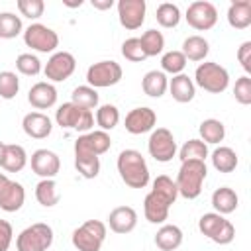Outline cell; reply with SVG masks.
Segmentation results:
<instances>
[{
	"mask_svg": "<svg viewBox=\"0 0 251 251\" xmlns=\"http://www.w3.org/2000/svg\"><path fill=\"white\" fill-rule=\"evenodd\" d=\"M120 178L129 188H145L149 184V167L145 157L135 149H124L116 161Z\"/></svg>",
	"mask_w": 251,
	"mask_h": 251,
	"instance_id": "6da1fadb",
	"label": "cell"
},
{
	"mask_svg": "<svg viewBox=\"0 0 251 251\" xmlns=\"http://www.w3.org/2000/svg\"><path fill=\"white\" fill-rule=\"evenodd\" d=\"M208 175V167L204 161H182L178 175H176V190L182 198L186 200H194L200 196L202 192V184L206 180Z\"/></svg>",
	"mask_w": 251,
	"mask_h": 251,
	"instance_id": "7a4b0ae2",
	"label": "cell"
},
{
	"mask_svg": "<svg viewBox=\"0 0 251 251\" xmlns=\"http://www.w3.org/2000/svg\"><path fill=\"white\" fill-rule=\"evenodd\" d=\"M202 90L210 92V94H220L227 88L229 84V73L226 67H222L220 63L214 61H204L196 67L194 71V80Z\"/></svg>",
	"mask_w": 251,
	"mask_h": 251,
	"instance_id": "3957f363",
	"label": "cell"
},
{
	"mask_svg": "<svg viewBox=\"0 0 251 251\" xmlns=\"http://www.w3.org/2000/svg\"><path fill=\"white\" fill-rule=\"evenodd\" d=\"M51 245H53V229L43 222L27 226L16 237L18 251H47Z\"/></svg>",
	"mask_w": 251,
	"mask_h": 251,
	"instance_id": "277c9868",
	"label": "cell"
},
{
	"mask_svg": "<svg viewBox=\"0 0 251 251\" xmlns=\"http://www.w3.org/2000/svg\"><path fill=\"white\" fill-rule=\"evenodd\" d=\"M55 122H57V126H61L65 129L88 131L94 126V114H92V110H84L73 102H65L57 108Z\"/></svg>",
	"mask_w": 251,
	"mask_h": 251,
	"instance_id": "5b68a950",
	"label": "cell"
},
{
	"mask_svg": "<svg viewBox=\"0 0 251 251\" xmlns=\"http://www.w3.org/2000/svg\"><path fill=\"white\" fill-rule=\"evenodd\" d=\"M122 67L116 61H98L88 67L86 71V82L92 88H108L122 80Z\"/></svg>",
	"mask_w": 251,
	"mask_h": 251,
	"instance_id": "8992f818",
	"label": "cell"
},
{
	"mask_svg": "<svg viewBox=\"0 0 251 251\" xmlns=\"http://www.w3.org/2000/svg\"><path fill=\"white\" fill-rule=\"evenodd\" d=\"M24 43L37 53H53L59 47V35L43 24H31L24 29Z\"/></svg>",
	"mask_w": 251,
	"mask_h": 251,
	"instance_id": "52a82bcc",
	"label": "cell"
},
{
	"mask_svg": "<svg viewBox=\"0 0 251 251\" xmlns=\"http://www.w3.org/2000/svg\"><path fill=\"white\" fill-rule=\"evenodd\" d=\"M147 151L159 163L173 161V157H176V141H175V135L167 127L153 129L151 135H149V141H147Z\"/></svg>",
	"mask_w": 251,
	"mask_h": 251,
	"instance_id": "ba28073f",
	"label": "cell"
},
{
	"mask_svg": "<svg viewBox=\"0 0 251 251\" xmlns=\"http://www.w3.org/2000/svg\"><path fill=\"white\" fill-rule=\"evenodd\" d=\"M112 147V139L108 131L96 129L84 135H78L75 141V157H100Z\"/></svg>",
	"mask_w": 251,
	"mask_h": 251,
	"instance_id": "9c48e42d",
	"label": "cell"
},
{
	"mask_svg": "<svg viewBox=\"0 0 251 251\" xmlns=\"http://www.w3.org/2000/svg\"><path fill=\"white\" fill-rule=\"evenodd\" d=\"M184 18H186L188 25L194 27L196 31H208L218 22V10L208 0H196V2L188 4Z\"/></svg>",
	"mask_w": 251,
	"mask_h": 251,
	"instance_id": "30bf717a",
	"label": "cell"
},
{
	"mask_svg": "<svg viewBox=\"0 0 251 251\" xmlns=\"http://www.w3.org/2000/svg\"><path fill=\"white\" fill-rule=\"evenodd\" d=\"M76 69V59L73 53L69 51H55L47 65L43 67V73H45V78L51 80V82H63L67 80Z\"/></svg>",
	"mask_w": 251,
	"mask_h": 251,
	"instance_id": "8fae6325",
	"label": "cell"
},
{
	"mask_svg": "<svg viewBox=\"0 0 251 251\" xmlns=\"http://www.w3.org/2000/svg\"><path fill=\"white\" fill-rule=\"evenodd\" d=\"M118 18H120V24L133 31V29H139L145 22V12H147V4L145 0H120L118 4Z\"/></svg>",
	"mask_w": 251,
	"mask_h": 251,
	"instance_id": "7c38bea8",
	"label": "cell"
},
{
	"mask_svg": "<svg viewBox=\"0 0 251 251\" xmlns=\"http://www.w3.org/2000/svg\"><path fill=\"white\" fill-rule=\"evenodd\" d=\"M155 124H157V114H155V110H151L147 106L129 110L126 116V122H124L126 131L131 135H141V133L153 131Z\"/></svg>",
	"mask_w": 251,
	"mask_h": 251,
	"instance_id": "4fadbf2b",
	"label": "cell"
},
{
	"mask_svg": "<svg viewBox=\"0 0 251 251\" xmlns=\"http://www.w3.org/2000/svg\"><path fill=\"white\" fill-rule=\"evenodd\" d=\"M61 169V159L55 151L37 149L31 153V171L41 178H55Z\"/></svg>",
	"mask_w": 251,
	"mask_h": 251,
	"instance_id": "5bb4252c",
	"label": "cell"
},
{
	"mask_svg": "<svg viewBox=\"0 0 251 251\" xmlns=\"http://www.w3.org/2000/svg\"><path fill=\"white\" fill-rule=\"evenodd\" d=\"M108 226L114 233L126 235L135 229L137 226V212L131 206H118L108 216Z\"/></svg>",
	"mask_w": 251,
	"mask_h": 251,
	"instance_id": "9a60e30c",
	"label": "cell"
},
{
	"mask_svg": "<svg viewBox=\"0 0 251 251\" xmlns=\"http://www.w3.org/2000/svg\"><path fill=\"white\" fill-rule=\"evenodd\" d=\"M27 102L35 110H47L57 104V88L51 82H35L27 92Z\"/></svg>",
	"mask_w": 251,
	"mask_h": 251,
	"instance_id": "2e32d148",
	"label": "cell"
},
{
	"mask_svg": "<svg viewBox=\"0 0 251 251\" xmlns=\"http://www.w3.org/2000/svg\"><path fill=\"white\" fill-rule=\"evenodd\" d=\"M22 127H24V131H25L27 137H31V139H45L51 133L53 124H51V120L45 114H41V112H29V114L24 116Z\"/></svg>",
	"mask_w": 251,
	"mask_h": 251,
	"instance_id": "e0dca14e",
	"label": "cell"
},
{
	"mask_svg": "<svg viewBox=\"0 0 251 251\" xmlns=\"http://www.w3.org/2000/svg\"><path fill=\"white\" fill-rule=\"evenodd\" d=\"M25 202V190L20 182L8 180L4 190L0 192V210L4 212H18Z\"/></svg>",
	"mask_w": 251,
	"mask_h": 251,
	"instance_id": "ac0fdd59",
	"label": "cell"
},
{
	"mask_svg": "<svg viewBox=\"0 0 251 251\" xmlns=\"http://www.w3.org/2000/svg\"><path fill=\"white\" fill-rule=\"evenodd\" d=\"M169 90H171V96L180 102V104H186L194 98L196 94V84L192 82V78L184 73L180 75H175L171 80H169Z\"/></svg>",
	"mask_w": 251,
	"mask_h": 251,
	"instance_id": "d6986e66",
	"label": "cell"
},
{
	"mask_svg": "<svg viewBox=\"0 0 251 251\" xmlns=\"http://www.w3.org/2000/svg\"><path fill=\"white\" fill-rule=\"evenodd\" d=\"M25 165H27V153H25V149L22 145H18V143H6L0 167L6 173H20Z\"/></svg>",
	"mask_w": 251,
	"mask_h": 251,
	"instance_id": "ffe728a7",
	"label": "cell"
},
{
	"mask_svg": "<svg viewBox=\"0 0 251 251\" xmlns=\"http://www.w3.org/2000/svg\"><path fill=\"white\" fill-rule=\"evenodd\" d=\"M237 204H239V196L229 186H220L212 192V206H214L216 214H220V216L235 212Z\"/></svg>",
	"mask_w": 251,
	"mask_h": 251,
	"instance_id": "44dd1931",
	"label": "cell"
},
{
	"mask_svg": "<svg viewBox=\"0 0 251 251\" xmlns=\"http://www.w3.org/2000/svg\"><path fill=\"white\" fill-rule=\"evenodd\" d=\"M169 210L171 206L153 192H149L143 200V214L149 224H165V220L169 218Z\"/></svg>",
	"mask_w": 251,
	"mask_h": 251,
	"instance_id": "7402d4cb",
	"label": "cell"
},
{
	"mask_svg": "<svg viewBox=\"0 0 251 251\" xmlns=\"http://www.w3.org/2000/svg\"><path fill=\"white\" fill-rule=\"evenodd\" d=\"M182 243V229L175 224H165L155 233V245L161 251H175Z\"/></svg>",
	"mask_w": 251,
	"mask_h": 251,
	"instance_id": "603a6c76",
	"label": "cell"
},
{
	"mask_svg": "<svg viewBox=\"0 0 251 251\" xmlns=\"http://www.w3.org/2000/svg\"><path fill=\"white\" fill-rule=\"evenodd\" d=\"M227 24L235 29L251 25V0H235L227 8Z\"/></svg>",
	"mask_w": 251,
	"mask_h": 251,
	"instance_id": "cb8c5ba5",
	"label": "cell"
},
{
	"mask_svg": "<svg viewBox=\"0 0 251 251\" xmlns=\"http://www.w3.org/2000/svg\"><path fill=\"white\" fill-rule=\"evenodd\" d=\"M141 88L151 98H161L169 88V78L163 71H149L141 80Z\"/></svg>",
	"mask_w": 251,
	"mask_h": 251,
	"instance_id": "d4e9b609",
	"label": "cell"
},
{
	"mask_svg": "<svg viewBox=\"0 0 251 251\" xmlns=\"http://www.w3.org/2000/svg\"><path fill=\"white\" fill-rule=\"evenodd\" d=\"M208 51H210V43L202 35H188L182 41V49H180L186 61H204Z\"/></svg>",
	"mask_w": 251,
	"mask_h": 251,
	"instance_id": "484cf974",
	"label": "cell"
},
{
	"mask_svg": "<svg viewBox=\"0 0 251 251\" xmlns=\"http://www.w3.org/2000/svg\"><path fill=\"white\" fill-rule=\"evenodd\" d=\"M35 200L45 208H53L55 204H59L61 194H59L57 182L53 178H41L35 184Z\"/></svg>",
	"mask_w": 251,
	"mask_h": 251,
	"instance_id": "4316f807",
	"label": "cell"
},
{
	"mask_svg": "<svg viewBox=\"0 0 251 251\" xmlns=\"http://www.w3.org/2000/svg\"><path fill=\"white\" fill-rule=\"evenodd\" d=\"M71 241H73V245H75L78 251H100V247H102V243H104V241H102L98 235H94L84 224L78 226V227L73 231Z\"/></svg>",
	"mask_w": 251,
	"mask_h": 251,
	"instance_id": "83f0119b",
	"label": "cell"
},
{
	"mask_svg": "<svg viewBox=\"0 0 251 251\" xmlns=\"http://www.w3.org/2000/svg\"><path fill=\"white\" fill-rule=\"evenodd\" d=\"M210 159H212V165H214V169L218 173H231V171H235V167L239 163L237 153L231 147H218V149H214Z\"/></svg>",
	"mask_w": 251,
	"mask_h": 251,
	"instance_id": "f1b7e54d",
	"label": "cell"
},
{
	"mask_svg": "<svg viewBox=\"0 0 251 251\" xmlns=\"http://www.w3.org/2000/svg\"><path fill=\"white\" fill-rule=\"evenodd\" d=\"M198 131H200V139H202L206 145H208V143L216 145V143L224 141V137H226V126H224L220 120H216V118L204 120V122L200 124V127H198Z\"/></svg>",
	"mask_w": 251,
	"mask_h": 251,
	"instance_id": "f546056e",
	"label": "cell"
},
{
	"mask_svg": "<svg viewBox=\"0 0 251 251\" xmlns=\"http://www.w3.org/2000/svg\"><path fill=\"white\" fill-rule=\"evenodd\" d=\"M151 192H153L155 196H159L161 200H165L169 206H173V204L176 202V198H178L176 184H175V180H173L171 176H167V175H159V176L153 180Z\"/></svg>",
	"mask_w": 251,
	"mask_h": 251,
	"instance_id": "4dcf8cb0",
	"label": "cell"
},
{
	"mask_svg": "<svg viewBox=\"0 0 251 251\" xmlns=\"http://www.w3.org/2000/svg\"><path fill=\"white\" fill-rule=\"evenodd\" d=\"M139 43L143 47L145 57H155V55L163 53V49H165V35L157 29H147L139 37Z\"/></svg>",
	"mask_w": 251,
	"mask_h": 251,
	"instance_id": "1f68e13d",
	"label": "cell"
},
{
	"mask_svg": "<svg viewBox=\"0 0 251 251\" xmlns=\"http://www.w3.org/2000/svg\"><path fill=\"white\" fill-rule=\"evenodd\" d=\"M208 157V145L202 139H188L180 151H178V159L182 161H206Z\"/></svg>",
	"mask_w": 251,
	"mask_h": 251,
	"instance_id": "d6a6232c",
	"label": "cell"
},
{
	"mask_svg": "<svg viewBox=\"0 0 251 251\" xmlns=\"http://www.w3.org/2000/svg\"><path fill=\"white\" fill-rule=\"evenodd\" d=\"M22 18L14 12H0V39H14L22 33Z\"/></svg>",
	"mask_w": 251,
	"mask_h": 251,
	"instance_id": "836d02e7",
	"label": "cell"
},
{
	"mask_svg": "<svg viewBox=\"0 0 251 251\" xmlns=\"http://www.w3.org/2000/svg\"><path fill=\"white\" fill-rule=\"evenodd\" d=\"M155 18H157V24L161 27H176L180 22V10L173 2H163L157 6Z\"/></svg>",
	"mask_w": 251,
	"mask_h": 251,
	"instance_id": "e575fe53",
	"label": "cell"
},
{
	"mask_svg": "<svg viewBox=\"0 0 251 251\" xmlns=\"http://www.w3.org/2000/svg\"><path fill=\"white\" fill-rule=\"evenodd\" d=\"M71 102L76 104L78 108H84V110H92L98 106V90L84 84V86H76L71 94Z\"/></svg>",
	"mask_w": 251,
	"mask_h": 251,
	"instance_id": "d590c367",
	"label": "cell"
},
{
	"mask_svg": "<svg viewBox=\"0 0 251 251\" xmlns=\"http://www.w3.org/2000/svg\"><path fill=\"white\" fill-rule=\"evenodd\" d=\"M96 124L102 131H110L120 124V110L114 104H102L96 108Z\"/></svg>",
	"mask_w": 251,
	"mask_h": 251,
	"instance_id": "8d00e7d4",
	"label": "cell"
},
{
	"mask_svg": "<svg viewBox=\"0 0 251 251\" xmlns=\"http://www.w3.org/2000/svg\"><path fill=\"white\" fill-rule=\"evenodd\" d=\"M224 224H226V218H224V216H220V214H216V212H208V214H204V216L198 220V229H200V233L206 235L208 239H214L216 233L222 229Z\"/></svg>",
	"mask_w": 251,
	"mask_h": 251,
	"instance_id": "74e56055",
	"label": "cell"
},
{
	"mask_svg": "<svg viewBox=\"0 0 251 251\" xmlns=\"http://www.w3.org/2000/svg\"><path fill=\"white\" fill-rule=\"evenodd\" d=\"M186 57L180 53V51H167L163 57H161V71L163 73H169V75H180L186 67Z\"/></svg>",
	"mask_w": 251,
	"mask_h": 251,
	"instance_id": "f35d334b",
	"label": "cell"
},
{
	"mask_svg": "<svg viewBox=\"0 0 251 251\" xmlns=\"http://www.w3.org/2000/svg\"><path fill=\"white\" fill-rule=\"evenodd\" d=\"M20 90V78L16 73L12 71H2L0 73V98L4 100H12L16 98Z\"/></svg>",
	"mask_w": 251,
	"mask_h": 251,
	"instance_id": "ab89813d",
	"label": "cell"
},
{
	"mask_svg": "<svg viewBox=\"0 0 251 251\" xmlns=\"http://www.w3.org/2000/svg\"><path fill=\"white\" fill-rule=\"evenodd\" d=\"M16 69L22 73V75H25V76H35V75H39L41 73V61L35 57V55H31V53H22V55H18V59H16Z\"/></svg>",
	"mask_w": 251,
	"mask_h": 251,
	"instance_id": "60d3db41",
	"label": "cell"
},
{
	"mask_svg": "<svg viewBox=\"0 0 251 251\" xmlns=\"http://www.w3.org/2000/svg\"><path fill=\"white\" fill-rule=\"evenodd\" d=\"M75 169L84 178H96L100 173V157H75Z\"/></svg>",
	"mask_w": 251,
	"mask_h": 251,
	"instance_id": "b9f144b4",
	"label": "cell"
},
{
	"mask_svg": "<svg viewBox=\"0 0 251 251\" xmlns=\"http://www.w3.org/2000/svg\"><path fill=\"white\" fill-rule=\"evenodd\" d=\"M122 55H124L127 61H131V63H141V61L147 59L145 53H143V47H141V43H139V37H129V39H126V41L122 43Z\"/></svg>",
	"mask_w": 251,
	"mask_h": 251,
	"instance_id": "7bdbcfd3",
	"label": "cell"
},
{
	"mask_svg": "<svg viewBox=\"0 0 251 251\" xmlns=\"http://www.w3.org/2000/svg\"><path fill=\"white\" fill-rule=\"evenodd\" d=\"M16 6L20 10V14L29 18V20H37L45 12V2L43 0H18Z\"/></svg>",
	"mask_w": 251,
	"mask_h": 251,
	"instance_id": "ee69618b",
	"label": "cell"
},
{
	"mask_svg": "<svg viewBox=\"0 0 251 251\" xmlns=\"http://www.w3.org/2000/svg\"><path fill=\"white\" fill-rule=\"evenodd\" d=\"M233 96L235 100L241 104V106H249L251 104V78L247 75L239 76L235 80V86H233Z\"/></svg>",
	"mask_w": 251,
	"mask_h": 251,
	"instance_id": "f6af8a7d",
	"label": "cell"
},
{
	"mask_svg": "<svg viewBox=\"0 0 251 251\" xmlns=\"http://www.w3.org/2000/svg\"><path fill=\"white\" fill-rule=\"evenodd\" d=\"M233 237H235V227H233V224L229 220H226V224L222 226V229L216 233V237L212 241L218 243V245H227V243L233 241Z\"/></svg>",
	"mask_w": 251,
	"mask_h": 251,
	"instance_id": "bcb514c9",
	"label": "cell"
},
{
	"mask_svg": "<svg viewBox=\"0 0 251 251\" xmlns=\"http://www.w3.org/2000/svg\"><path fill=\"white\" fill-rule=\"evenodd\" d=\"M14 239V229L12 224L6 220H0V251H8Z\"/></svg>",
	"mask_w": 251,
	"mask_h": 251,
	"instance_id": "7dc6e473",
	"label": "cell"
},
{
	"mask_svg": "<svg viewBox=\"0 0 251 251\" xmlns=\"http://www.w3.org/2000/svg\"><path fill=\"white\" fill-rule=\"evenodd\" d=\"M237 61L241 63L243 71L249 76V73H251V41H243L239 45V49H237Z\"/></svg>",
	"mask_w": 251,
	"mask_h": 251,
	"instance_id": "c3c4849f",
	"label": "cell"
},
{
	"mask_svg": "<svg viewBox=\"0 0 251 251\" xmlns=\"http://www.w3.org/2000/svg\"><path fill=\"white\" fill-rule=\"evenodd\" d=\"M90 4H92V8H96V10H110V8L114 6V0H92Z\"/></svg>",
	"mask_w": 251,
	"mask_h": 251,
	"instance_id": "681fc988",
	"label": "cell"
},
{
	"mask_svg": "<svg viewBox=\"0 0 251 251\" xmlns=\"http://www.w3.org/2000/svg\"><path fill=\"white\" fill-rule=\"evenodd\" d=\"M63 4H65L67 8H78V6H82V0H76V2H69V0H63Z\"/></svg>",
	"mask_w": 251,
	"mask_h": 251,
	"instance_id": "f907efd6",
	"label": "cell"
},
{
	"mask_svg": "<svg viewBox=\"0 0 251 251\" xmlns=\"http://www.w3.org/2000/svg\"><path fill=\"white\" fill-rule=\"evenodd\" d=\"M8 180H10V178H8V176H6L4 173H0V192L4 190V186L8 184Z\"/></svg>",
	"mask_w": 251,
	"mask_h": 251,
	"instance_id": "816d5d0a",
	"label": "cell"
},
{
	"mask_svg": "<svg viewBox=\"0 0 251 251\" xmlns=\"http://www.w3.org/2000/svg\"><path fill=\"white\" fill-rule=\"evenodd\" d=\"M4 147H6V143H2V141H0V163H2V155H4Z\"/></svg>",
	"mask_w": 251,
	"mask_h": 251,
	"instance_id": "f5cc1de1",
	"label": "cell"
}]
</instances>
